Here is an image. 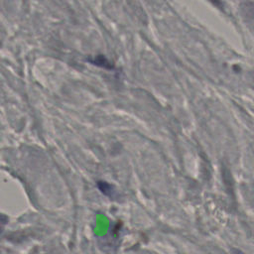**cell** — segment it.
<instances>
[{
  "label": "cell",
  "mask_w": 254,
  "mask_h": 254,
  "mask_svg": "<svg viewBox=\"0 0 254 254\" xmlns=\"http://www.w3.org/2000/svg\"><path fill=\"white\" fill-rule=\"evenodd\" d=\"M97 186H98V189H99L104 194L110 195V193H111V191H112V187H111L109 184H107V183H105V182H98V183H97Z\"/></svg>",
  "instance_id": "cell-2"
},
{
  "label": "cell",
  "mask_w": 254,
  "mask_h": 254,
  "mask_svg": "<svg viewBox=\"0 0 254 254\" xmlns=\"http://www.w3.org/2000/svg\"><path fill=\"white\" fill-rule=\"evenodd\" d=\"M233 254H243V253L239 250H235V251H233Z\"/></svg>",
  "instance_id": "cell-3"
},
{
  "label": "cell",
  "mask_w": 254,
  "mask_h": 254,
  "mask_svg": "<svg viewBox=\"0 0 254 254\" xmlns=\"http://www.w3.org/2000/svg\"><path fill=\"white\" fill-rule=\"evenodd\" d=\"M89 62L93 64H96V65H99L101 67H105V68H112L113 65L106 60L105 57L103 56H96L93 60H89Z\"/></svg>",
  "instance_id": "cell-1"
}]
</instances>
